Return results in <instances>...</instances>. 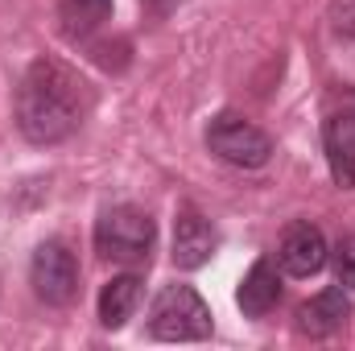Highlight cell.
<instances>
[{"mask_svg":"<svg viewBox=\"0 0 355 351\" xmlns=\"http://www.w3.org/2000/svg\"><path fill=\"white\" fill-rule=\"evenodd\" d=\"M202 141H207V153H215L223 166H236V170H265L272 162V137L232 108L211 116Z\"/></svg>","mask_w":355,"mask_h":351,"instance_id":"obj_4","label":"cell"},{"mask_svg":"<svg viewBox=\"0 0 355 351\" xmlns=\"http://www.w3.org/2000/svg\"><path fill=\"white\" fill-rule=\"evenodd\" d=\"M29 285L46 306H71L79 298V257L67 240H42L33 248Z\"/></svg>","mask_w":355,"mask_h":351,"instance_id":"obj_5","label":"cell"},{"mask_svg":"<svg viewBox=\"0 0 355 351\" xmlns=\"http://www.w3.org/2000/svg\"><path fill=\"white\" fill-rule=\"evenodd\" d=\"M91 112L87 79L58 62V58H33L12 91V124L29 145H62L83 128Z\"/></svg>","mask_w":355,"mask_h":351,"instance_id":"obj_1","label":"cell"},{"mask_svg":"<svg viewBox=\"0 0 355 351\" xmlns=\"http://www.w3.org/2000/svg\"><path fill=\"white\" fill-rule=\"evenodd\" d=\"M331 264H335V281H339L343 289H352V293H355V236H343V240L335 244Z\"/></svg>","mask_w":355,"mask_h":351,"instance_id":"obj_13","label":"cell"},{"mask_svg":"<svg viewBox=\"0 0 355 351\" xmlns=\"http://www.w3.org/2000/svg\"><path fill=\"white\" fill-rule=\"evenodd\" d=\"M281 302V273L272 261H261L252 264L244 277H240V289H236V306L244 310V318H265L277 310Z\"/></svg>","mask_w":355,"mask_h":351,"instance_id":"obj_10","label":"cell"},{"mask_svg":"<svg viewBox=\"0 0 355 351\" xmlns=\"http://www.w3.org/2000/svg\"><path fill=\"white\" fill-rule=\"evenodd\" d=\"M331 29H335L339 37L355 42V0H335V4H331Z\"/></svg>","mask_w":355,"mask_h":351,"instance_id":"obj_14","label":"cell"},{"mask_svg":"<svg viewBox=\"0 0 355 351\" xmlns=\"http://www.w3.org/2000/svg\"><path fill=\"white\" fill-rule=\"evenodd\" d=\"M112 17V0H58V33L67 42H91Z\"/></svg>","mask_w":355,"mask_h":351,"instance_id":"obj_12","label":"cell"},{"mask_svg":"<svg viewBox=\"0 0 355 351\" xmlns=\"http://www.w3.org/2000/svg\"><path fill=\"white\" fill-rule=\"evenodd\" d=\"M322 153L339 190H355V112H331L322 120Z\"/></svg>","mask_w":355,"mask_h":351,"instance_id":"obj_9","label":"cell"},{"mask_svg":"<svg viewBox=\"0 0 355 351\" xmlns=\"http://www.w3.org/2000/svg\"><path fill=\"white\" fill-rule=\"evenodd\" d=\"M347 318H352V289L331 285V289H322V293H314L310 302L297 306L293 327L306 339H331L347 327Z\"/></svg>","mask_w":355,"mask_h":351,"instance_id":"obj_8","label":"cell"},{"mask_svg":"<svg viewBox=\"0 0 355 351\" xmlns=\"http://www.w3.org/2000/svg\"><path fill=\"white\" fill-rule=\"evenodd\" d=\"M141 293H145V277H141V273H120V277H112V281L99 289V302H95L99 323H103L107 331H120V327L137 314Z\"/></svg>","mask_w":355,"mask_h":351,"instance_id":"obj_11","label":"cell"},{"mask_svg":"<svg viewBox=\"0 0 355 351\" xmlns=\"http://www.w3.org/2000/svg\"><path fill=\"white\" fill-rule=\"evenodd\" d=\"M215 248H219L215 223L198 207L182 203L178 207V219H174V264L182 273H194V268H202V264L215 257Z\"/></svg>","mask_w":355,"mask_h":351,"instance_id":"obj_7","label":"cell"},{"mask_svg":"<svg viewBox=\"0 0 355 351\" xmlns=\"http://www.w3.org/2000/svg\"><path fill=\"white\" fill-rule=\"evenodd\" d=\"M157 244V223L132 203H116L95 219V252L112 264H149Z\"/></svg>","mask_w":355,"mask_h":351,"instance_id":"obj_3","label":"cell"},{"mask_svg":"<svg viewBox=\"0 0 355 351\" xmlns=\"http://www.w3.org/2000/svg\"><path fill=\"white\" fill-rule=\"evenodd\" d=\"M145 331L157 343H202L215 335V318H211V306L202 302V293L194 285L174 281L153 298Z\"/></svg>","mask_w":355,"mask_h":351,"instance_id":"obj_2","label":"cell"},{"mask_svg":"<svg viewBox=\"0 0 355 351\" xmlns=\"http://www.w3.org/2000/svg\"><path fill=\"white\" fill-rule=\"evenodd\" d=\"M327 261H331V248H327V236H322L318 223L297 219V223H289L281 232V240H277V264H281L285 277L306 281V277L322 273Z\"/></svg>","mask_w":355,"mask_h":351,"instance_id":"obj_6","label":"cell"},{"mask_svg":"<svg viewBox=\"0 0 355 351\" xmlns=\"http://www.w3.org/2000/svg\"><path fill=\"white\" fill-rule=\"evenodd\" d=\"M182 4H186V0H141V8H145L149 17H157V21H162V17H170V12H178Z\"/></svg>","mask_w":355,"mask_h":351,"instance_id":"obj_15","label":"cell"}]
</instances>
